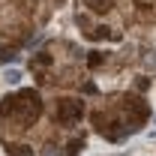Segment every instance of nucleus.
Here are the masks:
<instances>
[{
	"label": "nucleus",
	"mask_w": 156,
	"mask_h": 156,
	"mask_svg": "<svg viewBox=\"0 0 156 156\" xmlns=\"http://www.w3.org/2000/svg\"><path fill=\"white\" fill-rule=\"evenodd\" d=\"M75 99H42L33 90L6 96L0 105V141L12 156H72L84 144L75 132Z\"/></svg>",
	"instance_id": "obj_1"
},
{
	"label": "nucleus",
	"mask_w": 156,
	"mask_h": 156,
	"mask_svg": "<svg viewBox=\"0 0 156 156\" xmlns=\"http://www.w3.org/2000/svg\"><path fill=\"white\" fill-rule=\"evenodd\" d=\"M147 117V105L141 99H132V96H114V99H102L96 108H93V126H96L102 135L108 138H123L126 132H135L138 126L144 123Z\"/></svg>",
	"instance_id": "obj_2"
},
{
	"label": "nucleus",
	"mask_w": 156,
	"mask_h": 156,
	"mask_svg": "<svg viewBox=\"0 0 156 156\" xmlns=\"http://www.w3.org/2000/svg\"><path fill=\"white\" fill-rule=\"evenodd\" d=\"M42 18V0H0V39L9 45H21Z\"/></svg>",
	"instance_id": "obj_3"
},
{
	"label": "nucleus",
	"mask_w": 156,
	"mask_h": 156,
	"mask_svg": "<svg viewBox=\"0 0 156 156\" xmlns=\"http://www.w3.org/2000/svg\"><path fill=\"white\" fill-rule=\"evenodd\" d=\"M114 156H156V141H153V144L132 147V150H126V153H114Z\"/></svg>",
	"instance_id": "obj_4"
}]
</instances>
